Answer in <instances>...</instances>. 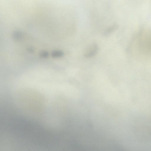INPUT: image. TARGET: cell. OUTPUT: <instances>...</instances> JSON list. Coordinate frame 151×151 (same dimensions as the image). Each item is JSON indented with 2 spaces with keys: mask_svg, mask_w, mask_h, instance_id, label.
<instances>
[{
  "mask_svg": "<svg viewBox=\"0 0 151 151\" xmlns=\"http://www.w3.org/2000/svg\"><path fill=\"white\" fill-rule=\"evenodd\" d=\"M98 49V46L96 44H94L87 50L85 54V56L87 58L92 57L96 55Z\"/></svg>",
  "mask_w": 151,
  "mask_h": 151,
  "instance_id": "cell-1",
  "label": "cell"
},
{
  "mask_svg": "<svg viewBox=\"0 0 151 151\" xmlns=\"http://www.w3.org/2000/svg\"><path fill=\"white\" fill-rule=\"evenodd\" d=\"M63 52L61 51H53L52 52L51 55L53 57L60 58L64 55Z\"/></svg>",
  "mask_w": 151,
  "mask_h": 151,
  "instance_id": "cell-2",
  "label": "cell"
},
{
  "mask_svg": "<svg viewBox=\"0 0 151 151\" xmlns=\"http://www.w3.org/2000/svg\"><path fill=\"white\" fill-rule=\"evenodd\" d=\"M40 55L42 57L46 58L48 57L49 55V53L47 51H44L42 52L40 54Z\"/></svg>",
  "mask_w": 151,
  "mask_h": 151,
  "instance_id": "cell-3",
  "label": "cell"
}]
</instances>
